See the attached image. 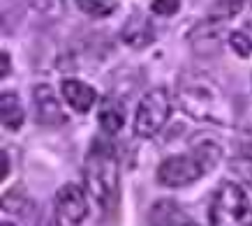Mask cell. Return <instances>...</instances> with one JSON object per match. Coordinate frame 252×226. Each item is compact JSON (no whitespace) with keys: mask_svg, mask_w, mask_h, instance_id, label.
I'll return each instance as SVG.
<instances>
[{"mask_svg":"<svg viewBox=\"0 0 252 226\" xmlns=\"http://www.w3.org/2000/svg\"><path fill=\"white\" fill-rule=\"evenodd\" d=\"M35 106H37V120L42 125H63L67 120L61 111V104L56 99L51 85H37L35 88Z\"/></svg>","mask_w":252,"mask_h":226,"instance_id":"52a82bcc","label":"cell"},{"mask_svg":"<svg viewBox=\"0 0 252 226\" xmlns=\"http://www.w3.org/2000/svg\"><path fill=\"white\" fill-rule=\"evenodd\" d=\"M231 49H234L241 58H248L252 53V42L245 37L243 32H234V35H231Z\"/></svg>","mask_w":252,"mask_h":226,"instance_id":"4fadbf2b","label":"cell"},{"mask_svg":"<svg viewBox=\"0 0 252 226\" xmlns=\"http://www.w3.org/2000/svg\"><path fill=\"white\" fill-rule=\"evenodd\" d=\"M151 224L153 226H197L171 201H158L155 203L153 212H151Z\"/></svg>","mask_w":252,"mask_h":226,"instance_id":"9c48e42d","label":"cell"},{"mask_svg":"<svg viewBox=\"0 0 252 226\" xmlns=\"http://www.w3.org/2000/svg\"><path fill=\"white\" fill-rule=\"evenodd\" d=\"M0 115H2V127L19 129L23 125V106L14 92H2L0 97Z\"/></svg>","mask_w":252,"mask_h":226,"instance_id":"30bf717a","label":"cell"},{"mask_svg":"<svg viewBox=\"0 0 252 226\" xmlns=\"http://www.w3.org/2000/svg\"><path fill=\"white\" fill-rule=\"evenodd\" d=\"M9 74V56L7 53H2V76Z\"/></svg>","mask_w":252,"mask_h":226,"instance_id":"2e32d148","label":"cell"},{"mask_svg":"<svg viewBox=\"0 0 252 226\" xmlns=\"http://www.w3.org/2000/svg\"><path fill=\"white\" fill-rule=\"evenodd\" d=\"M63 97L77 113H86L95 104V88H91L88 83L74 81V79H67L63 81Z\"/></svg>","mask_w":252,"mask_h":226,"instance_id":"ba28073f","label":"cell"},{"mask_svg":"<svg viewBox=\"0 0 252 226\" xmlns=\"http://www.w3.org/2000/svg\"><path fill=\"white\" fill-rule=\"evenodd\" d=\"M211 226H252V205L243 187L222 182L211 205Z\"/></svg>","mask_w":252,"mask_h":226,"instance_id":"277c9868","label":"cell"},{"mask_svg":"<svg viewBox=\"0 0 252 226\" xmlns=\"http://www.w3.org/2000/svg\"><path fill=\"white\" fill-rule=\"evenodd\" d=\"M0 226H14V224H9V222H2V224H0Z\"/></svg>","mask_w":252,"mask_h":226,"instance_id":"ac0fdd59","label":"cell"},{"mask_svg":"<svg viewBox=\"0 0 252 226\" xmlns=\"http://www.w3.org/2000/svg\"><path fill=\"white\" fill-rule=\"evenodd\" d=\"M178 5H181V0H153V12L162 16H169L178 9Z\"/></svg>","mask_w":252,"mask_h":226,"instance_id":"5bb4252c","label":"cell"},{"mask_svg":"<svg viewBox=\"0 0 252 226\" xmlns=\"http://www.w3.org/2000/svg\"><path fill=\"white\" fill-rule=\"evenodd\" d=\"M77 5L88 16H107L116 9L114 0H77Z\"/></svg>","mask_w":252,"mask_h":226,"instance_id":"7c38bea8","label":"cell"},{"mask_svg":"<svg viewBox=\"0 0 252 226\" xmlns=\"http://www.w3.org/2000/svg\"><path fill=\"white\" fill-rule=\"evenodd\" d=\"M178 99L192 118L218 122V125H231L234 122L229 99L224 97L220 88H215L213 83L201 81V79L178 83Z\"/></svg>","mask_w":252,"mask_h":226,"instance_id":"7a4b0ae2","label":"cell"},{"mask_svg":"<svg viewBox=\"0 0 252 226\" xmlns=\"http://www.w3.org/2000/svg\"><path fill=\"white\" fill-rule=\"evenodd\" d=\"M7 171H9V162H7V152L2 150V178H7Z\"/></svg>","mask_w":252,"mask_h":226,"instance_id":"e0dca14e","label":"cell"},{"mask_svg":"<svg viewBox=\"0 0 252 226\" xmlns=\"http://www.w3.org/2000/svg\"><path fill=\"white\" fill-rule=\"evenodd\" d=\"M169 111H171V104H169L167 92L160 88L151 90L139 102L137 115H134V132L144 139L155 136L169 120Z\"/></svg>","mask_w":252,"mask_h":226,"instance_id":"5b68a950","label":"cell"},{"mask_svg":"<svg viewBox=\"0 0 252 226\" xmlns=\"http://www.w3.org/2000/svg\"><path fill=\"white\" fill-rule=\"evenodd\" d=\"M241 152L243 155H248V157H252V129H248L243 136H241Z\"/></svg>","mask_w":252,"mask_h":226,"instance_id":"9a60e30c","label":"cell"},{"mask_svg":"<svg viewBox=\"0 0 252 226\" xmlns=\"http://www.w3.org/2000/svg\"><path fill=\"white\" fill-rule=\"evenodd\" d=\"M88 215V201L81 187L63 185L56 194V222L58 226H79Z\"/></svg>","mask_w":252,"mask_h":226,"instance_id":"8992f818","label":"cell"},{"mask_svg":"<svg viewBox=\"0 0 252 226\" xmlns=\"http://www.w3.org/2000/svg\"><path fill=\"white\" fill-rule=\"evenodd\" d=\"M218 159H220V150L211 143L201 145L188 155H174L160 164L158 180L164 187H185V185L199 180Z\"/></svg>","mask_w":252,"mask_h":226,"instance_id":"3957f363","label":"cell"},{"mask_svg":"<svg viewBox=\"0 0 252 226\" xmlns=\"http://www.w3.org/2000/svg\"><path fill=\"white\" fill-rule=\"evenodd\" d=\"M123 122H125V115H123V106L114 99L104 102L102 111H99V125L107 134H116L123 129Z\"/></svg>","mask_w":252,"mask_h":226,"instance_id":"8fae6325","label":"cell"},{"mask_svg":"<svg viewBox=\"0 0 252 226\" xmlns=\"http://www.w3.org/2000/svg\"><path fill=\"white\" fill-rule=\"evenodd\" d=\"M84 180L91 198L102 210L107 212L116 208L118 203V159L107 141L102 139L93 141L88 157H86Z\"/></svg>","mask_w":252,"mask_h":226,"instance_id":"6da1fadb","label":"cell"}]
</instances>
